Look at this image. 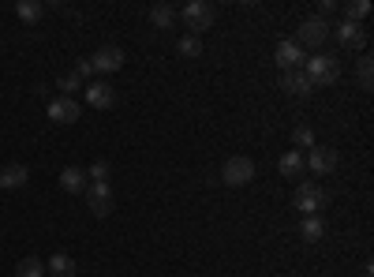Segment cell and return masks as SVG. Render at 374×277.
<instances>
[{
    "label": "cell",
    "mask_w": 374,
    "mask_h": 277,
    "mask_svg": "<svg viewBox=\"0 0 374 277\" xmlns=\"http://www.w3.org/2000/svg\"><path fill=\"white\" fill-rule=\"evenodd\" d=\"M90 64H94V72H120V68H124V49L102 46V49L90 57Z\"/></svg>",
    "instance_id": "9"
},
{
    "label": "cell",
    "mask_w": 374,
    "mask_h": 277,
    "mask_svg": "<svg viewBox=\"0 0 374 277\" xmlns=\"http://www.w3.org/2000/svg\"><path fill=\"white\" fill-rule=\"evenodd\" d=\"M86 180H94V184H109V161H94L90 169H86Z\"/></svg>",
    "instance_id": "26"
},
{
    "label": "cell",
    "mask_w": 374,
    "mask_h": 277,
    "mask_svg": "<svg viewBox=\"0 0 374 277\" xmlns=\"http://www.w3.org/2000/svg\"><path fill=\"white\" fill-rule=\"evenodd\" d=\"M370 15V4L367 0H352V4H345V23H359V19Z\"/></svg>",
    "instance_id": "23"
},
{
    "label": "cell",
    "mask_w": 374,
    "mask_h": 277,
    "mask_svg": "<svg viewBox=\"0 0 374 277\" xmlns=\"http://www.w3.org/2000/svg\"><path fill=\"white\" fill-rule=\"evenodd\" d=\"M86 206L94 217H109L113 214V187L109 184H86Z\"/></svg>",
    "instance_id": "6"
},
{
    "label": "cell",
    "mask_w": 374,
    "mask_h": 277,
    "mask_svg": "<svg viewBox=\"0 0 374 277\" xmlns=\"http://www.w3.org/2000/svg\"><path fill=\"white\" fill-rule=\"evenodd\" d=\"M292 142H296V147H303V150H311L314 147V131L307 128V124H300V128L292 131Z\"/></svg>",
    "instance_id": "25"
},
{
    "label": "cell",
    "mask_w": 374,
    "mask_h": 277,
    "mask_svg": "<svg viewBox=\"0 0 374 277\" xmlns=\"http://www.w3.org/2000/svg\"><path fill=\"white\" fill-rule=\"evenodd\" d=\"M221 180L228 187H247L251 180H255V161L251 158H228L225 169H221Z\"/></svg>",
    "instance_id": "5"
},
{
    "label": "cell",
    "mask_w": 374,
    "mask_h": 277,
    "mask_svg": "<svg viewBox=\"0 0 374 277\" xmlns=\"http://www.w3.org/2000/svg\"><path fill=\"white\" fill-rule=\"evenodd\" d=\"M326 203H329V195L318 184H311V180H303L300 187H296V195H292V206L300 210L303 217H314L318 210H326Z\"/></svg>",
    "instance_id": "2"
},
{
    "label": "cell",
    "mask_w": 374,
    "mask_h": 277,
    "mask_svg": "<svg viewBox=\"0 0 374 277\" xmlns=\"http://www.w3.org/2000/svg\"><path fill=\"white\" fill-rule=\"evenodd\" d=\"M75 75H79V79H90V75H94V64H90V57H83L79 64H75Z\"/></svg>",
    "instance_id": "28"
},
{
    "label": "cell",
    "mask_w": 374,
    "mask_h": 277,
    "mask_svg": "<svg viewBox=\"0 0 374 277\" xmlns=\"http://www.w3.org/2000/svg\"><path fill=\"white\" fill-rule=\"evenodd\" d=\"M60 187H64V191H71V195H83L86 191V173L75 169V165H68V169L60 173Z\"/></svg>",
    "instance_id": "17"
},
{
    "label": "cell",
    "mask_w": 374,
    "mask_h": 277,
    "mask_svg": "<svg viewBox=\"0 0 374 277\" xmlns=\"http://www.w3.org/2000/svg\"><path fill=\"white\" fill-rule=\"evenodd\" d=\"M303 49L296 46V41H289L284 38L281 46H277V64H281V72H296V68H303Z\"/></svg>",
    "instance_id": "11"
},
{
    "label": "cell",
    "mask_w": 374,
    "mask_h": 277,
    "mask_svg": "<svg viewBox=\"0 0 374 277\" xmlns=\"http://www.w3.org/2000/svg\"><path fill=\"white\" fill-rule=\"evenodd\" d=\"M356 83L363 90H374V57H363L359 68H356Z\"/></svg>",
    "instance_id": "21"
},
{
    "label": "cell",
    "mask_w": 374,
    "mask_h": 277,
    "mask_svg": "<svg viewBox=\"0 0 374 277\" xmlns=\"http://www.w3.org/2000/svg\"><path fill=\"white\" fill-rule=\"evenodd\" d=\"M300 232H303V240L318 243V240H326V221L318 217V214H314V217H303V229H300Z\"/></svg>",
    "instance_id": "20"
},
{
    "label": "cell",
    "mask_w": 374,
    "mask_h": 277,
    "mask_svg": "<svg viewBox=\"0 0 374 277\" xmlns=\"http://www.w3.org/2000/svg\"><path fill=\"white\" fill-rule=\"evenodd\" d=\"M83 90H86V102H90L94 109H109L116 102V90L109 83H102V79H94L90 86H83Z\"/></svg>",
    "instance_id": "12"
},
{
    "label": "cell",
    "mask_w": 374,
    "mask_h": 277,
    "mask_svg": "<svg viewBox=\"0 0 374 277\" xmlns=\"http://www.w3.org/2000/svg\"><path fill=\"white\" fill-rule=\"evenodd\" d=\"M183 23H187V30H191L195 38H202V30H210L214 27V4H206V0H191V4L183 8Z\"/></svg>",
    "instance_id": "4"
},
{
    "label": "cell",
    "mask_w": 374,
    "mask_h": 277,
    "mask_svg": "<svg viewBox=\"0 0 374 277\" xmlns=\"http://www.w3.org/2000/svg\"><path fill=\"white\" fill-rule=\"evenodd\" d=\"M303 169H307V165H303V154H300V150H284V154H281V161H277V173H281V176L300 180Z\"/></svg>",
    "instance_id": "15"
},
{
    "label": "cell",
    "mask_w": 374,
    "mask_h": 277,
    "mask_svg": "<svg viewBox=\"0 0 374 277\" xmlns=\"http://www.w3.org/2000/svg\"><path fill=\"white\" fill-rule=\"evenodd\" d=\"M180 53L183 57H202V38H195V34L180 38Z\"/></svg>",
    "instance_id": "24"
},
{
    "label": "cell",
    "mask_w": 374,
    "mask_h": 277,
    "mask_svg": "<svg viewBox=\"0 0 374 277\" xmlns=\"http://www.w3.org/2000/svg\"><path fill=\"white\" fill-rule=\"evenodd\" d=\"M15 15L23 19V23H38V19L46 15V4H41V0H19V4H15Z\"/></svg>",
    "instance_id": "19"
},
{
    "label": "cell",
    "mask_w": 374,
    "mask_h": 277,
    "mask_svg": "<svg viewBox=\"0 0 374 277\" xmlns=\"http://www.w3.org/2000/svg\"><path fill=\"white\" fill-rule=\"evenodd\" d=\"M57 86H60V90H64V97H71L75 90H79V86H83V79H79V75H60V79H57Z\"/></svg>",
    "instance_id": "27"
},
{
    "label": "cell",
    "mask_w": 374,
    "mask_h": 277,
    "mask_svg": "<svg viewBox=\"0 0 374 277\" xmlns=\"http://www.w3.org/2000/svg\"><path fill=\"white\" fill-rule=\"evenodd\" d=\"M176 19H180V12H176L172 4H153V8H150V23L158 27V30H169Z\"/></svg>",
    "instance_id": "18"
},
{
    "label": "cell",
    "mask_w": 374,
    "mask_h": 277,
    "mask_svg": "<svg viewBox=\"0 0 374 277\" xmlns=\"http://www.w3.org/2000/svg\"><path fill=\"white\" fill-rule=\"evenodd\" d=\"M303 165H311L314 173L329 176V173L337 169V150H333V147H318V142H314V147H311V154H307V158H303Z\"/></svg>",
    "instance_id": "8"
},
{
    "label": "cell",
    "mask_w": 374,
    "mask_h": 277,
    "mask_svg": "<svg viewBox=\"0 0 374 277\" xmlns=\"http://www.w3.org/2000/svg\"><path fill=\"white\" fill-rule=\"evenodd\" d=\"M303 75L311 79L314 86H333L340 79V60L333 57V53H314L311 60H303Z\"/></svg>",
    "instance_id": "1"
},
{
    "label": "cell",
    "mask_w": 374,
    "mask_h": 277,
    "mask_svg": "<svg viewBox=\"0 0 374 277\" xmlns=\"http://www.w3.org/2000/svg\"><path fill=\"white\" fill-rule=\"evenodd\" d=\"M333 38V27L326 23V19H318V15H311V19H303L300 23V34H296V46H314L318 53H322V46Z\"/></svg>",
    "instance_id": "3"
},
{
    "label": "cell",
    "mask_w": 374,
    "mask_h": 277,
    "mask_svg": "<svg viewBox=\"0 0 374 277\" xmlns=\"http://www.w3.org/2000/svg\"><path fill=\"white\" fill-rule=\"evenodd\" d=\"M333 8H337L333 0H318V19H326L329 12H333Z\"/></svg>",
    "instance_id": "29"
},
{
    "label": "cell",
    "mask_w": 374,
    "mask_h": 277,
    "mask_svg": "<svg viewBox=\"0 0 374 277\" xmlns=\"http://www.w3.org/2000/svg\"><path fill=\"white\" fill-rule=\"evenodd\" d=\"M281 90H289L296 97H307L314 90V83L303 75V68H296V72H281Z\"/></svg>",
    "instance_id": "10"
},
{
    "label": "cell",
    "mask_w": 374,
    "mask_h": 277,
    "mask_svg": "<svg viewBox=\"0 0 374 277\" xmlns=\"http://www.w3.org/2000/svg\"><path fill=\"white\" fill-rule=\"evenodd\" d=\"M83 116V109H79V102H75V97H53L49 102V120L53 124H75V120Z\"/></svg>",
    "instance_id": "7"
},
{
    "label": "cell",
    "mask_w": 374,
    "mask_h": 277,
    "mask_svg": "<svg viewBox=\"0 0 374 277\" xmlns=\"http://www.w3.org/2000/svg\"><path fill=\"white\" fill-rule=\"evenodd\" d=\"M30 180V169L27 165H4V169H0V191H15V187H23Z\"/></svg>",
    "instance_id": "13"
},
{
    "label": "cell",
    "mask_w": 374,
    "mask_h": 277,
    "mask_svg": "<svg viewBox=\"0 0 374 277\" xmlns=\"http://www.w3.org/2000/svg\"><path fill=\"white\" fill-rule=\"evenodd\" d=\"M333 38L340 41V46H348V49L367 46V34H363L359 23H340V27H333Z\"/></svg>",
    "instance_id": "14"
},
{
    "label": "cell",
    "mask_w": 374,
    "mask_h": 277,
    "mask_svg": "<svg viewBox=\"0 0 374 277\" xmlns=\"http://www.w3.org/2000/svg\"><path fill=\"white\" fill-rule=\"evenodd\" d=\"M15 277H46V262L30 255V259H23V262L15 266Z\"/></svg>",
    "instance_id": "22"
},
{
    "label": "cell",
    "mask_w": 374,
    "mask_h": 277,
    "mask_svg": "<svg viewBox=\"0 0 374 277\" xmlns=\"http://www.w3.org/2000/svg\"><path fill=\"white\" fill-rule=\"evenodd\" d=\"M46 273H53V277H75V273H79V266H75L71 255L57 251V255H53V259L46 262Z\"/></svg>",
    "instance_id": "16"
}]
</instances>
